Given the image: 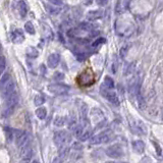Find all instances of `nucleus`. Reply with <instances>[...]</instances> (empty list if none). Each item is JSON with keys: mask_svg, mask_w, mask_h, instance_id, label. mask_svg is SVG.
Listing matches in <instances>:
<instances>
[{"mask_svg": "<svg viewBox=\"0 0 163 163\" xmlns=\"http://www.w3.org/2000/svg\"><path fill=\"white\" fill-rule=\"evenodd\" d=\"M135 27L134 25L131 24L129 21H118L116 23V32L117 34L121 37H128L134 33Z\"/></svg>", "mask_w": 163, "mask_h": 163, "instance_id": "1", "label": "nucleus"}, {"mask_svg": "<svg viewBox=\"0 0 163 163\" xmlns=\"http://www.w3.org/2000/svg\"><path fill=\"white\" fill-rule=\"evenodd\" d=\"M91 136H92V131L90 128H88V129H86V131L83 132V134H82V136L79 139L82 141V142H85V141H87L88 139H90Z\"/></svg>", "mask_w": 163, "mask_h": 163, "instance_id": "23", "label": "nucleus"}, {"mask_svg": "<svg viewBox=\"0 0 163 163\" xmlns=\"http://www.w3.org/2000/svg\"><path fill=\"white\" fill-rule=\"evenodd\" d=\"M59 61H60V55L58 53H52L47 59V64L50 68H55L58 65Z\"/></svg>", "mask_w": 163, "mask_h": 163, "instance_id": "14", "label": "nucleus"}, {"mask_svg": "<svg viewBox=\"0 0 163 163\" xmlns=\"http://www.w3.org/2000/svg\"><path fill=\"white\" fill-rule=\"evenodd\" d=\"M12 42L14 44H21V42H24L25 35H24L23 31L20 30V29L14 30V31L12 32Z\"/></svg>", "mask_w": 163, "mask_h": 163, "instance_id": "15", "label": "nucleus"}, {"mask_svg": "<svg viewBox=\"0 0 163 163\" xmlns=\"http://www.w3.org/2000/svg\"><path fill=\"white\" fill-rule=\"evenodd\" d=\"M103 16H104V12L102 9H93L87 12V18L89 21L100 20Z\"/></svg>", "mask_w": 163, "mask_h": 163, "instance_id": "13", "label": "nucleus"}, {"mask_svg": "<svg viewBox=\"0 0 163 163\" xmlns=\"http://www.w3.org/2000/svg\"><path fill=\"white\" fill-rule=\"evenodd\" d=\"M31 163H40V162H39L38 160H33V161H32Z\"/></svg>", "mask_w": 163, "mask_h": 163, "instance_id": "38", "label": "nucleus"}, {"mask_svg": "<svg viewBox=\"0 0 163 163\" xmlns=\"http://www.w3.org/2000/svg\"><path fill=\"white\" fill-rule=\"evenodd\" d=\"M54 79L57 80V81H61L64 79V75L62 72H56L54 75Z\"/></svg>", "mask_w": 163, "mask_h": 163, "instance_id": "34", "label": "nucleus"}, {"mask_svg": "<svg viewBox=\"0 0 163 163\" xmlns=\"http://www.w3.org/2000/svg\"><path fill=\"white\" fill-rule=\"evenodd\" d=\"M103 86H104L105 88H107V89H109V90H111V89L114 88V82L110 77H105L104 85H103Z\"/></svg>", "mask_w": 163, "mask_h": 163, "instance_id": "22", "label": "nucleus"}, {"mask_svg": "<svg viewBox=\"0 0 163 163\" xmlns=\"http://www.w3.org/2000/svg\"><path fill=\"white\" fill-rule=\"evenodd\" d=\"M153 144H154V147L156 148V150H157V154L161 155V149H160V147L158 146V144L157 143H153Z\"/></svg>", "mask_w": 163, "mask_h": 163, "instance_id": "36", "label": "nucleus"}, {"mask_svg": "<svg viewBox=\"0 0 163 163\" xmlns=\"http://www.w3.org/2000/svg\"><path fill=\"white\" fill-rule=\"evenodd\" d=\"M72 141V137L66 131H59L56 132L54 135V144L58 148L62 146H66V144H68Z\"/></svg>", "mask_w": 163, "mask_h": 163, "instance_id": "4", "label": "nucleus"}, {"mask_svg": "<svg viewBox=\"0 0 163 163\" xmlns=\"http://www.w3.org/2000/svg\"><path fill=\"white\" fill-rule=\"evenodd\" d=\"M108 163H127V162H108Z\"/></svg>", "mask_w": 163, "mask_h": 163, "instance_id": "39", "label": "nucleus"}, {"mask_svg": "<svg viewBox=\"0 0 163 163\" xmlns=\"http://www.w3.org/2000/svg\"><path fill=\"white\" fill-rule=\"evenodd\" d=\"M10 80H12V79H10V76L8 75V73H5V75L2 77V79L0 80V91L2 90L3 87H4Z\"/></svg>", "mask_w": 163, "mask_h": 163, "instance_id": "27", "label": "nucleus"}, {"mask_svg": "<svg viewBox=\"0 0 163 163\" xmlns=\"http://www.w3.org/2000/svg\"><path fill=\"white\" fill-rule=\"evenodd\" d=\"M100 91H101V94H102L103 97H105L111 103V104H113V105H115V106L119 105V99H118L117 95L114 93V92L109 90V89L105 88L104 86L101 87Z\"/></svg>", "mask_w": 163, "mask_h": 163, "instance_id": "6", "label": "nucleus"}, {"mask_svg": "<svg viewBox=\"0 0 163 163\" xmlns=\"http://www.w3.org/2000/svg\"><path fill=\"white\" fill-rule=\"evenodd\" d=\"M133 149L138 154H142L145 151V143L141 140H137L133 142Z\"/></svg>", "mask_w": 163, "mask_h": 163, "instance_id": "16", "label": "nucleus"}, {"mask_svg": "<svg viewBox=\"0 0 163 163\" xmlns=\"http://www.w3.org/2000/svg\"><path fill=\"white\" fill-rule=\"evenodd\" d=\"M79 29L81 30L82 32H86V33H92L94 31V26L89 24V23H86V21H84V23H81L80 26H79Z\"/></svg>", "mask_w": 163, "mask_h": 163, "instance_id": "18", "label": "nucleus"}, {"mask_svg": "<svg viewBox=\"0 0 163 163\" xmlns=\"http://www.w3.org/2000/svg\"><path fill=\"white\" fill-rule=\"evenodd\" d=\"M14 89H16V85H14L13 82L10 80L8 83H7L4 87H3V89L0 92H1V94H2L3 97L7 98V97H9L12 94L14 93Z\"/></svg>", "mask_w": 163, "mask_h": 163, "instance_id": "11", "label": "nucleus"}, {"mask_svg": "<svg viewBox=\"0 0 163 163\" xmlns=\"http://www.w3.org/2000/svg\"><path fill=\"white\" fill-rule=\"evenodd\" d=\"M83 132H84V127H83V125L77 124V127L73 129V133H75V136L77 137V138H80V137L82 136V134H83Z\"/></svg>", "mask_w": 163, "mask_h": 163, "instance_id": "29", "label": "nucleus"}, {"mask_svg": "<svg viewBox=\"0 0 163 163\" xmlns=\"http://www.w3.org/2000/svg\"><path fill=\"white\" fill-rule=\"evenodd\" d=\"M5 66H6V60H5V57L3 56H0V75L4 72L5 69Z\"/></svg>", "mask_w": 163, "mask_h": 163, "instance_id": "30", "label": "nucleus"}, {"mask_svg": "<svg viewBox=\"0 0 163 163\" xmlns=\"http://www.w3.org/2000/svg\"><path fill=\"white\" fill-rule=\"evenodd\" d=\"M81 111V118H82V121H83V127H85V125L87 124V113H88V106L86 105V104H83L82 105V107H81V109H80Z\"/></svg>", "mask_w": 163, "mask_h": 163, "instance_id": "17", "label": "nucleus"}, {"mask_svg": "<svg viewBox=\"0 0 163 163\" xmlns=\"http://www.w3.org/2000/svg\"><path fill=\"white\" fill-rule=\"evenodd\" d=\"M106 155L113 159L120 158L123 155V149L119 144H114L106 149Z\"/></svg>", "mask_w": 163, "mask_h": 163, "instance_id": "7", "label": "nucleus"}, {"mask_svg": "<svg viewBox=\"0 0 163 163\" xmlns=\"http://www.w3.org/2000/svg\"><path fill=\"white\" fill-rule=\"evenodd\" d=\"M113 138V134L111 131H105L102 132L101 134L92 136L90 139V143L92 145H99V144H106L111 141Z\"/></svg>", "mask_w": 163, "mask_h": 163, "instance_id": "2", "label": "nucleus"}, {"mask_svg": "<svg viewBox=\"0 0 163 163\" xmlns=\"http://www.w3.org/2000/svg\"><path fill=\"white\" fill-rule=\"evenodd\" d=\"M77 127V117L73 115L69 118V122H68V128L72 129V131H73Z\"/></svg>", "mask_w": 163, "mask_h": 163, "instance_id": "26", "label": "nucleus"}, {"mask_svg": "<svg viewBox=\"0 0 163 163\" xmlns=\"http://www.w3.org/2000/svg\"><path fill=\"white\" fill-rule=\"evenodd\" d=\"M129 4H131V0H117L115 4V12L117 14L124 13L128 9Z\"/></svg>", "mask_w": 163, "mask_h": 163, "instance_id": "9", "label": "nucleus"}, {"mask_svg": "<svg viewBox=\"0 0 163 163\" xmlns=\"http://www.w3.org/2000/svg\"><path fill=\"white\" fill-rule=\"evenodd\" d=\"M36 115L38 116V118H40V119H44L47 115L46 108H44V107H40V108H38L36 110Z\"/></svg>", "mask_w": 163, "mask_h": 163, "instance_id": "21", "label": "nucleus"}, {"mask_svg": "<svg viewBox=\"0 0 163 163\" xmlns=\"http://www.w3.org/2000/svg\"><path fill=\"white\" fill-rule=\"evenodd\" d=\"M27 55L30 58H37L39 56V51L35 47H28L27 48Z\"/></svg>", "mask_w": 163, "mask_h": 163, "instance_id": "20", "label": "nucleus"}, {"mask_svg": "<svg viewBox=\"0 0 163 163\" xmlns=\"http://www.w3.org/2000/svg\"><path fill=\"white\" fill-rule=\"evenodd\" d=\"M18 12H20V14L21 16H26L28 13V6L27 4H26V2L24 1V0H21V1H18Z\"/></svg>", "mask_w": 163, "mask_h": 163, "instance_id": "19", "label": "nucleus"}, {"mask_svg": "<svg viewBox=\"0 0 163 163\" xmlns=\"http://www.w3.org/2000/svg\"><path fill=\"white\" fill-rule=\"evenodd\" d=\"M25 30H26V32H27L28 34H30V35H34L35 34V27L33 26V24L31 23V21H28V23H26Z\"/></svg>", "mask_w": 163, "mask_h": 163, "instance_id": "25", "label": "nucleus"}, {"mask_svg": "<svg viewBox=\"0 0 163 163\" xmlns=\"http://www.w3.org/2000/svg\"><path fill=\"white\" fill-rule=\"evenodd\" d=\"M128 46L121 47V49H120V57L121 58L125 57V55H127V53H128Z\"/></svg>", "mask_w": 163, "mask_h": 163, "instance_id": "32", "label": "nucleus"}, {"mask_svg": "<svg viewBox=\"0 0 163 163\" xmlns=\"http://www.w3.org/2000/svg\"><path fill=\"white\" fill-rule=\"evenodd\" d=\"M33 150L31 147H27L21 151V163H30L31 159L33 158Z\"/></svg>", "mask_w": 163, "mask_h": 163, "instance_id": "10", "label": "nucleus"}, {"mask_svg": "<svg viewBox=\"0 0 163 163\" xmlns=\"http://www.w3.org/2000/svg\"><path fill=\"white\" fill-rule=\"evenodd\" d=\"M93 82H94V77L89 72H85L80 77V83L83 86H89V85L93 84Z\"/></svg>", "mask_w": 163, "mask_h": 163, "instance_id": "12", "label": "nucleus"}, {"mask_svg": "<svg viewBox=\"0 0 163 163\" xmlns=\"http://www.w3.org/2000/svg\"><path fill=\"white\" fill-rule=\"evenodd\" d=\"M48 2H50L52 5L55 6H61L63 5V0H47Z\"/></svg>", "mask_w": 163, "mask_h": 163, "instance_id": "31", "label": "nucleus"}, {"mask_svg": "<svg viewBox=\"0 0 163 163\" xmlns=\"http://www.w3.org/2000/svg\"><path fill=\"white\" fill-rule=\"evenodd\" d=\"M103 43H105V39L104 38H99V39H97L94 42L93 47H97L98 45H100V44H103Z\"/></svg>", "mask_w": 163, "mask_h": 163, "instance_id": "33", "label": "nucleus"}, {"mask_svg": "<svg viewBox=\"0 0 163 163\" xmlns=\"http://www.w3.org/2000/svg\"><path fill=\"white\" fill-rule=\"evenodd\" d=\"M109 0H97V4L100 6H105L108 3Z\"/></svg>", "mask_w": 163, "mask_h": 163, "instance_id": "35", "label": "nucleus"}, {"mask_svg": "<svg viewBox=\"0 0 163 163\" xmlns=\"http://www.w3.org/2000/svg\"><path fill=\"white\" fill-rule=\"evenodd\" d=\"M14 139H16V146L21 151L25 148L29 147V135L28 133L23 131H14Z\"/></svg>", "mask_w": 163, "mask_h": 163, "instance_id": "5", "label": "nucleus"}, {"mask_svg": "<svg viewBox=\"0 0 163 163\" xmlns=\"http://www.w3.org/2000/svg\"><path fill=\"white\" fill-rule=\"evenodd\" d=\"M18 102V96L16 93H13L9 96V97L6 98V105H5V109L3 111V116L4 117H8L9 115H12L14 108Z\"/></svg>", "mask_w": 163, "mask_h": 163, "instance_id": "3", "label": "nucleus"}, {"mask_svg": "<svg viewBox=\"0 0 163 163\" xmlns=\"http://www.w3.org/2000/svg\"><path fill=\"white\" fill-rule=\"evenodd\" d=\"M44 102H45V98H44V96H42V95H37L34 99V103H35L36 106L43 105Z\"/></svg>", "mask_w": 163, "mask_h": 163, "instance_id": "28", "label": "nucleus"}, {"mask_svg": "<svg viewBox=\"0 0 163 163\" xmlns=\"http://www.w3.org/2000/svg\"><path fill=\"white\" fill-rule=\"evenodd\" d=\"M69 87L68 85L64 84H51L48 86V91L51 92L52 94H56V95H62L68 93L69 91Z\"/></svg>", "mask_w": 163, "mask_h": 163, "instance_id": "8", "label": "nucleus"}, {"mask_svg": "<svg viewBox=\"0 0 163 163\" xmlns=\"http://www.w3.org/2000/svg\"><path fill=\"white\" fill-rule=\"evenodd\" d=\"M92 2H93V0H84V3L86 5H90Z\"/></svg>", "mask_w": 163, "mask_h": 163, "instance_id": "37", "label": "nucleus"}, {"mask_svg": "<svg viewBox=\"0 0 163 163\" xmlns=\"http://www.w3.org/2000/svg\"><path fill=\"white\" fill-rule=\"evenodd\" d=\"M65 117L64 116H56L54 118V125H56V127H62V125H64L65 123Z\"/></svg>", "mask_w": 163, "mask_h": 163, "instance_id": "24", "label": "nucleus"}]
</instances>
